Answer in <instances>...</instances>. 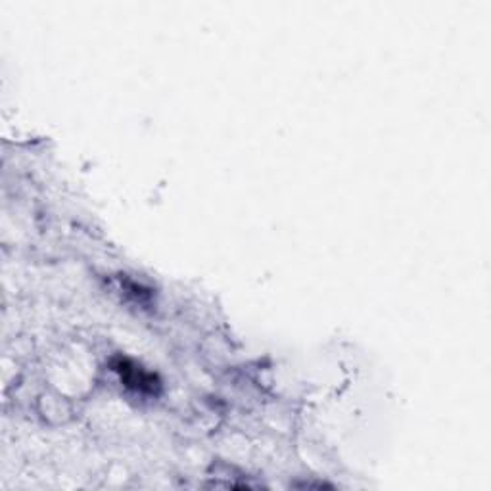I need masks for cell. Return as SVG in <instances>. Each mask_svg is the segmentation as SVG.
Masks as SVG:
<instances>
[{"label":"cell","mask_w":491,"mask_h":491,"mask_svg":"<svg viewBox=\"0 0 491 491\" xmlns=\"http://www.w3.org/2000/svg\"><path fill=\"white\" fill-rule=\"evenodd\" d=\"M117 370L121 372L123 380H125V384H127V386H135L137 390H142V391H153V378L152 376L140 372L137 367H129L127 363H121Z\"/></svg>","instance_id":"obj_1"}]
</instances>
